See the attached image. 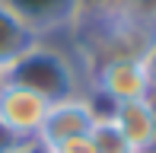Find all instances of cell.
Returning <instances> with one entry per match:
<instances>
[{
  "mask_svg": "<svg viewBox=\"0 0 156 153\" xmlns=\"http://www.w3.org/2000/svg\"><path fill=\"white\" fill-rule=\"evenodd\" d=\"M35 41H38V35L0 0V73L10 64H16Z\"/></svg>",
  "mask_w": 156,
  "mask_h": 153,
  "instance_id": "7",
  "label": "cell"
},
{
  "mask_svg": "<svg viewBox=\"0 0 156 153\" xmlns=\"http://www.w3.org/2000/svg\"><path fill=\"white\" fill-rule=\"evenodd\" d=\"M0 76L6 83H16V86H26L32 93H38L48 102L89 93L86 70L76 64V58L70 51H64V48L51 45L48 38H38L16 64H10Z\"/></svg>",
  "mask_w": 156,
  "mask_h": 153,
  "instance_id": "1",
  "label": "cell"
},
{
  "mask_svg": "<svg viewBox=\"0 0 156 153\" xmlns=\"http://www.w3.org/2000/svg\"><path fill=\"white\" fill-rule=\"evenodd\" d=\"M153 96H156V93H153ZM153 153H156V150H153Z\"/></svg>",
  "mask_w": 156,
  "mask_h": 153,
  "instance_id": "12",
  "label": "cell"
},
{
  "mask_svg": "<svg viewBox=\"0 0 156 153\" xmlns=\"http://www.w3.org/2000/svg\"><path fill=\"white\" fill-rule=\"evenodd\" d=\"M32 141H23V137L16 134V131H10L3 121H0V153H19V150H26Z\"/></svg>",
  "mask_w": 156,
  "mask_h": 153,
  "instance_id": "9",
  "label": "cell"
},
{
  "mask_svg": "<svg viewBox=\"0 0 156 153\" xmlns=\"http://www.w3.org/2000/svg\"><path fill=\"white\" fill-rule=\"evenodd\" d=\"M3 3L38 38H48V32L58 29H70L83 10V0H3Z\"/></svg>",
  "mask_w": 156,
  "mask_h": 153,
  "instance_id": "6",
  "label": "cell"
},
{
  "mask_svg": "<svg viewBox=\"0 0 156 153\" xmlns=\"http://www.w3.org/2000/svg\"><path fill=\"white\" fill-rule=\"evenodd\" d=\"M99 112H102V109L96 105V99L89 93L67 96V99L51 102L35 144H41V147H58V144L70 141V137H86L89 131H93Z\"/></svg>",
  "mask_w": 156,
  "mask_h": 153,
  "instance_id": "3",
  "label": "cell"
},
{
  "mask_svg": "<svg viewBox=\"0 0 156 153\" xmlns=\"http://www.w3.org/2000/svg\"><path fill=\"white\" fill-rule=\"evenodd\" d=\"M89 76V89H93V99H105L108 105L118 102H131V99H147L153 96V80L147 70L144 58H105L96 61L86 70Z\"/></svg>",
  "mask_w": 156,
  "mask_h": 153,
  "instance_id": "2",
  "label": "cell"
},
{
  "mask_svg": "<svg viewBox=\"0 0 156 153\" xmlns=\"http://www.w3.org/2000/svg\"><path fill=\"white\" fill-rule=\"evenodd\" d=\"M45 150H48V153H96L89 134H86V137H70V141L58 144V147H45Z\"/></svg>",
  "mask_w": 156,
  "mask_h": 153,
  "instance_id": "10",
  "label": "cell"
},
{
  "mask_svg": "<svg viewBox=\"0 0 156 153\" xmlns=\"http://www.w3.org/2000/svg\"><path fill=\"white\" fill-rule=\"evenodd\" d=\"M105 112L112 115V121L118 124V131L124 134L134 153L156 150V96L118 102V105H108Z\"/></svg>",
  "mask_w": 156,
  "mask_h": 153,
  "instance_id": "5",
  "label": "cell"
},
{
  "mask_svg": "<svg viewBox=\"0 0 156 153\" xmlns=\"http://www.w3.org/2000/svg\"><path fill=\"white\" fill-rule=\"evenodd\" d=\"M48 105H51L48 99H41L38 93H32L26 86H16V83H6V80L0 83V121L10 131H16L23 141L38 137Z\"/></svg>",
  "mask_w": 156,
  "mask_h": 153,
  "instance_id": "4",
  "label": "cell"
},
{
  "mask_svg": "<svg viewBox=\"0 0 156 153\" xmlns=\"http://www.w3.org/2000/svg\"><path fill=\"white\" fill-rule=\"evenodd\" d=\"M144 64H147V70H150V80H153V89H156V23H153L147 48H144Z\"/></svg>",
  "mask_w": 156,
  "mask_h": 153,
  "instance_id": "11",
  "label": "cell"
},
{
  "mask_svg": "<svg viewBox=\"0 0 156 153\" xmlns=\"http://www.w3.org/2000/svg\"><path fill=\"white\" fill-rule=\"evenodd\" d=\"M89 141H93L96 153H134L131 144L124 141V134L118 131V124L112 121L108 112H99L93 131H89Z\"/></svg>",
  "mask_w": 156,
  "mask_h": 153,
  "instance_id": "8",
  "label": "cell"
}]
</instances>
